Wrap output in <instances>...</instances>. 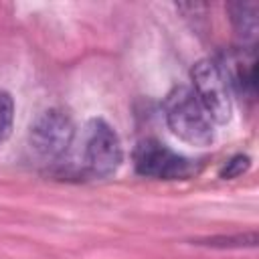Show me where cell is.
<instances>
[{"instance_id": "cell-6", "label": "cell", "mask_w": 259, "mask_h": 259, "mask_svg": "<svg viewBox=\"0 0 259 259\" xmlns=\"http://www.w3.org/2000/svg\"><path fill=\"white\" fill-rule=\"evenodd\" d=\"M221 67V65H219ZM229 87H233L243 97L253 99L257 89V71H255V57L253 53H233L227 57V67H221Z\"/></svg>"}, {"instance_id": "cell-8", "label": "cell", "mask_w": 259, "mask_h": 259, "mask_svg": "<svg viewBox=\"0 0 259 259\" xmlns=\"http://www.w3.org/2000/svg\"><path fill=\"white\" fill-rule=\"evenodd\" d=\"M14 121V99L8 91L0 89V146L8 140Z\"/></svg>"}, {"instance_id": "cell-2", "label": "cell", "mask_w": 259, "mask_h": 259, "mask_svg": "<svg viewBox=\"0 0 259 259\" xmlns=\"http://www.w3.org/2000/svg\"><path fill=\"white\" fill-rule=\"evenodd\" d=\"M75 123L63 109L51 107L36 115L28 130V146L42 162H59L71 148Z\"/></svg>"}, {"instance_id": "cell-1", "label": "cell", "mask_w": 259, "mask_h": 259, "mask_svg": "<svg viewBox=\"0 0 259 259\" xmlns=\"http://www.w3.org/2000/svg\"><path fill=\"white\" fill-rule=\"evenodd\" d=\"M164 117L176 138L190 146H210L214 140L212 121L190 87L178 85L164 99Z\"/></svg>"}, {"instance_id": "cell-9", "label": "cell", "mask_w": 259, "mask_h": 259, "mask_svg": "<svg viewBox=\"0 0 259 259\" xmlns=\"http://www.w3.org/2000/svg\"><path fill=\"white\" fill-rule=\"evenodd\" d=\"M198 245H208V247H255L257 245V233H243L235 237H210L204 243Z\"/></svg>"}, {"instance_id": "cell-10", "label": "cell", "mask_w": 259, "mask_h": 259, "mask_svg": "<svg viewBox=\"0 0 259 259\" xmlns=\"http://www.w3.org/2000/svg\"><path fill=\"white\" fill-rule=\"evenodd\" d=\"M251 166V158L245 156V154H239V156H233L221 170V178H237L241 176L243 172H247Z\"/></svg>"}, {"instance_id": "cell-7", "label": "cell", "mask_w": 259, "mask_h": 259, "mask_svg": "<svg viewBox=\"0 0 259 259\" xmlns=\"http://www.w3.org/2000/svg\"><path fill=\"white\" fill-rule=\"evenodd\" d=\"M231 24L243 42H253L259 30V6L257 2H231L227 6Z\"/></svg>"}, {"instance_id": "cell-4", "label": "cell", "mask_w": 259, "mask_h": 259, "mask_svg": "<svg viewBox=\"0 0 259 259\" xmlns=\"http://www.w3.org/2000/svg\"><path fill=\"white\" fill-rule=\"evenodd\" d=\"M192 79V91L210 117L212 123H227L233 113V101H231V87L219 67V63L210 59H202L194 63L190 69Z\"/></svg>"}, {"instance_id": "cell-5", "label": "cell", "mask_w": 259, "mask_h": 259, "mask_svg": "<svg viewBox=\"0 0 259 259\" xmlns=\"http://www.w3.org/2000/svg\"><path fill=\"white\" fill-rule=\"evenodd\" d=\"M136 172L148 178L176 180L186 178L194 172V166L188 158L176 154L158 140H142L134 150Z\"/></svg>"}, {"instance_id": "cell-3", "label": "cell", "mask_w": 259, "mask_h": 259, "mask_svg": "<svg viewBox=\"0 0 259 259\" xmlns=\"http://www.w3.org/2000/svg\"><path fill=\"white\" fill-rule=\"evenodd\" d=\"M123 160V148L117 132L101 117H93L85 127L83 162L93 178H107L117 172Z\"/></svg>"}]
</instances>
